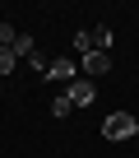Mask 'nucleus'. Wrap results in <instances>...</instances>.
<instances>
[{
	"label": "nucleus",
	"instance_id": "nucleus-4",
	"mask_svg": "<svg viewBox=\"0 0 139 158\" xmlns=\"http://www.w3.org/2000/svg\"><path fill=\"white\" fill-rule=\"evenodd\" d=\"M46 79H65V84H74V79H79V65L70 60V56H60V60L46 65Z\"/></svg>",
	"mask_w": 139,
	"mask_h": 158
},
{
	"label": "nucleus",
	"instance_id": "nucleus-10",
	"mask_svg": "<svg viewBox=\"0 0 139 158\" xmlns=\"http://www.w3.org/2000/svg\"><path fill=\"white\" fill-rule=\"evenodd\" d=\"M14 37H19V33H14V23L0 19V47H14Z\"/></svg>",
	"mask_w": 139,
	"mask_h": 158
},
{
	"label": "nucleus",
	"instance_id": "nucleus-3",
	"mask_svg": "<svg viewBox=\"0 0 139 158\" xmlns=\"http://www.w3.org/2000/svg\"><path fill=\"white\" fill-rule=\"evenodd\" d=\"M79 70H84V79H93V84H97V79L111 70V56H107V51H88V56L79 60Z\"/></svg>",
	"mask_w": 139,
	"mask_h": 158
},
{
	"label": "nucleus",
	"instance_id": "nucleus-7",
	"mask_svg": "<svg viewBox=\"0 0 139 158\" xmlns=\"http://www.w3.org/2000/svg\"><path fill=\"white\" fill-rule=\"evenodd\" d=\"M111 42H116V33H111V28H102V23H97V28H93V47H97V51H107V47H111Z\"/></svg>",
	"mask_w": 139,
	"mask_h": 158
},
{
	"label": "nucleus",
	"instance_id": "nucleus-5",
	"mask_svg": "<svg viewBox=\"0 0 139 158\" xmlns=\"http://www.w3.org/2000/svg\"><path fill=\"white\" fill-rule=\"evenodd\" d=\"M70 47L79 51V60H84L88 51H97V47H93V28H79V33H74V42H70Z\"/></svg>",
	"mask_w": 139,
	"mask_h": 158
},
{
	"label": "nucleus",
	"instance_id": "nucleus-2",
	"mask_svg": "<svg viewBox=\"0 0 139 158\" xmlns=\"http://www.w3.org/2000/svg\"><path fill=\"white\" fill-rule=\"evenodd\" d=\"M93 93H97V84H93V79H74V84H65V98H70V107H88L93 102Z\"/></svg>",
	"mask_w": 139,
	"mask_h": 158
},
{
	"label": "nucleus",
	"instance_id": "nucleus-6",
	"mask_svg": "<svg viewBox=\"0 0 139 158\" xmlns=\"http://www.w3.org/2000/svg\"><path fill=\"white\" fill-rule=\"evenodd\" d=\"M10 51H14V56H28V60H33V56H37V47H33V37H28V33H19V37H14V47H10Z\"/></svg>",
	"mask_w": 139,
	"mask_h": 158
},
{
	"label": "nucleus",
	"instance_id": "nucleus-9",
	"mask_svg": "<svg viewBox=\"0 0 139 158\" xmlns=\"http://www.w3.org/2000/svg\"><path fill=\"white\" fill-rule=\"evenodd\" d=\"M70 112H74V107H70V98L60 93V98H51V116H70Z\"/></svg>",
	"mask_w": 139,
	"mask_h": 158
},
{
	"label": "nucleus",
	"instance_id": "nucleus-1",
	"mask_svg": "<svg viewBox=\"0 0 139 158\" xmlns=\"http://www.w3.org/2000/svg\"><path fill=\"white\" fill-rule=\"evenodd\" d=\"M130 135H139V121H134L130 112H111V116L102 121V139L121 144V139H130Z\"/></svg>",
	"mask_w": 139,
	"mask_h": 158
},
{
	"label": "nucleus",
	"instance_id": "nucleus-8",
	"mask_svg": "<svg viewBox=\"0 0 139 158\" xmlns=\"http://www.w3.org/2000/svg\"><path fill=\"white\" fill-rule=\"evenodd\" d=\"M14 65H19V56L10 47H0V74H14Z\"/></svg>",
	"mask_w": 139,
	"mask_h": 158
}]
</instances>
